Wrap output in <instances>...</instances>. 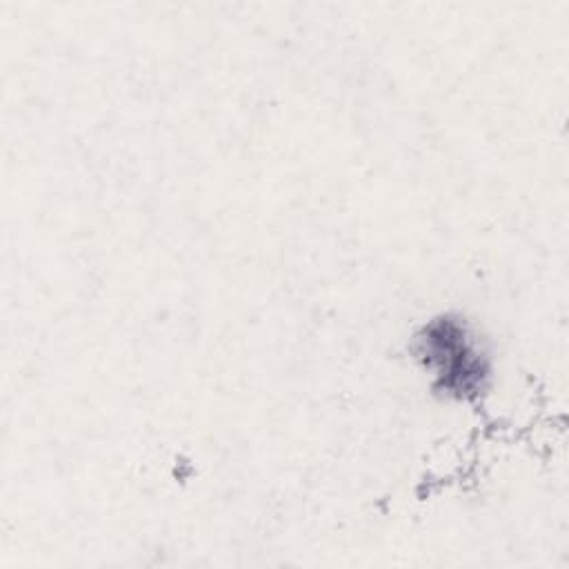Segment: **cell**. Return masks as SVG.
<instances>
[{
  "label": "cell",
  "instance_id": "obj_1",
  "mask_svg": "<svg viewBox=\"0 0 569 569\" xmlns=\"http://www.w3.org/2000/svg\"><path fill=\"white\" fill-rule=\"evenodd\" d=\"M409 353L431 393L467 405L482 398L493 382V353L478 325L456 311H440L409 340Z\"/></svg>",
  "mask_w": 569,
  "mask_h": 569
}]
</instances>
